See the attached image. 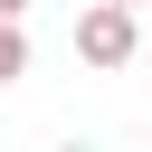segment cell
Here are the masks:
<instances>
[{
    "mask_svg": "<svg viewBox=\"0 0 152 152\" xmlns=\"http://www.w3.org/2000/svg\"><path fill=\"white\" fill-rule=\"evenodd\" d=\"M133 38H142V28H133L124 0H86V19H76V57H86V66H124Z\"/></svg>",
    "mask_w": 152,
    "mask_h": 152,
    "instance_id": "cell-1",
    "label": "cell"
},
{
    "mask_svg": "<svg viewBox=\"0 0 152 152\" xmlns=\"http://www.w3.org/2000/svg\"><path fill=\"white\" fill-rule=\"evenodd\" d=\"M10 76H28V38H19V19H0V86Z\"/></svg>",
    "mask_w": 152,
    "mask_h": 152,
    "instance_id": "cell-2",
    "label": "cell"
},
{
    "mask_svg": "<svg viewBox=\"0 0 152 152\" xmlns=\"http://www.w3.org/2000/svg\"><path fill=\"white\" fill-rule=\"evenodd\" d=\"M19 10H28V0H0V19H19Z\"/></svg>",
    "mask_w": 152,
    "mask_h": 152,
    "instance_id": "cell-3",
    "label": "cell"
},
{
    "mask_svg": "<svg viewBox=\"0 0 152 152\" xmlns=\"http://www.w3.org/2000/svg\"><path fill=\"white\" fill-rule=\"evenodd\" d=\"M124 10H133V0H124Z\"/></svg>",
    "mask_w": 152,
    "mask_h": 152,
    "instance_id": "cell-4",
    "label": "cell"
}]
</instances>
